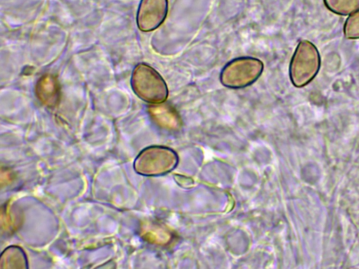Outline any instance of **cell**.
<instances>
[{
    "instance_id": "obj_9",
    "label": "cell",
    "mask_w": 359,
    "mask_h": 269,
    "mask_svg": "<svg viewBox=\"0 0 359 269\" xmlns=\"http://www.w3.org/2000/svg\"><path fill=\"white\" fill-rule=\"evenodd\" d=\"M327 6L340 14H348L359 8V0H325Z\"/></svg>"
},
{
    "instance_id": "obj_10",
    "label": "cell",
    "mask_w": 359,
    "mask_h": 269,
    "mask_svg": "<svg viewBox=\"0 0 359 269\" xmlns=\"http://www.w3.org/2000/svg\"><path fill=\"white\" fill-rule=\"evenodd\" d=\"M344 35L347 39H359V12L350 16L344 25Z\"/></svg>"
},
{
    "instance_id": "obj_6",
    "label": "cell",
    "mask_w": 359,
    "mask_h": 269,
    "mask_svg": "<svg viewBox=\"0 0 359 269\" xmlns=\"http://www.w3.org/2000/svg\"><path fill=\"white\" fill-rule=\"evenodd\" d=\"M35 92L39 101L47 106H55L59 100V85L53 76L48 74L40 78L36 85Z\"/></svg>"
},
{
    "instance_id": "obj_4",
    "label": "cell",
    "mask_w": 359,
    "mask_h": 269,
    "mask_svg": "<svg viewBox=\"0 0 359 269\" xmlns=\"http://www.w3.org/2000/svg\"><path fill=\"white\" fill-rule=\"evenodd\" d=\"M177 164L176 153L169 148L154 146L144 149L134 162L135 170L143 175L165 174Z\"/></svg>"
},
{
    "instance_id": "obj_8",
    "label": "cell",
    "mask_w": 359,
    "mask_h": 269,
    "mask_svg": "<svg viewBox=\"0 0 359 269\" xmlns=\"http://www.w3.org/2000/svg\"><path fill=\"white\" fill-rule=\"evenodd\" d=\"M1 268H27V260L23 250L19 247L11 246L1 254Z\"/></svg>"
},
{
    "instance_id": "obj_1",
    "label": "cell",
    "mask_w": 359,
    "mask_h": 269,
    "mask_svg": "<svg viewBox=\"0 0 359 269\" xmlns=\"http://www.w3.org/2000/svg\"><path fill=\"white\" fill-rule=\"evenodd\" d=\"M131 86L137 97L151 104L163 103L168 95L163 77L153 67L144 63L137 64L133 69Z\"/></svg>"
},
{
    "instance_id": "obj_2",
    "label": "cell",
    "mask_w": 359,
    "mask_h": 269,
    "mask_svg": "<svg viewBox=\"0 0 359 269\" xmlns=\"http://www.w3.org/2000/svg\"><path fill=\"white\" fill-rule=\"evenodd\" d=\"M263 69L264 64L257 58L238 57L224 66L220 74V81L229 88H243L255 83Z\"/></svg>"
},
{
    "instance_id": "obj_5",
    "label": "cell",
    "mask_w": 359,
    "mask_h": 269,
    "mask_svg": "<svg viewBox=\"0 0 359 269\" xmlns=\"http://www.w3.org/2000/svg\"><path fill=\"white\" fill-rule=\"evenodd\" d=\"M168 13V0H141L137 24L143 32H150L158 27L165 20Z\"/></svg>"
},
{
    "instance_id": "obj_7",
    "label": "cell",
    "mask_w": 359,
    "mask_h": 269,
    "mask_svg": "<svg viewBox=\"0 0 359 269\" xmlns=\"http://www.w3.org/2000/svg\"><path fill=\"white\" fill-rule=\"evenodd\" d=\"M149 112L155 123L161 127L175 130L180 126L181 121L177 113L168 104L151 106Z\"/></svg>"
},
{
    "instance_id": "obj_3",
    "label": "cell",
    "mask_w": 359,
    "mask_h": 269,
    "mask_svg": "<svg viewBox=\"0 0 359 269\" xmlns=\"http://www.w3.org/2000/svg\"><path fill=\"white\" fill-rule=\"evenodd\" d=\"M320 67V56L316 46L309 41L299 43L290 64V77L298 88L308 84L317 74Z\"/></svg>"
}]
</instances>
